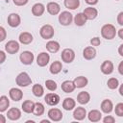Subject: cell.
Segmentation results:
<instances>
[{
    "label": "cell",
    "mask_w": 123,
    "mask_h": 123,
    "mask_svg": "<svg viewBox=\"0 0 123 123\" xmlns=\"http://www.w3.org/2000/svg\"><path fill=\"white\" fill-rule=\"evenodd\" d=\"M40 122H41V123H50V121H49V120H41Z\"/></svg>",
    "instance_id": "obj_50"
},
{
    "label": "cell",
    "mask_w": 123,
    "mask_h": 123,
    "mask_svg": "<svg viewBox=\"0 0 123 123\" xmlns=\"http://www.w3.org/2000/svg\"><path fill=\"white\" fill-rule=\"evenodd\" d=\"M6 122V117L2 114H0V123H5Z\"/></svg>",
    "instance_id": "obj_48"
},
{
    "label": "cell",
    "mask_w": 123,
    "mask_h": 123,
    "mask_svg": "<svg viewBox=\"0 0 123 123\" xmlns=\"http://www.w3.org/2000/svg\"><path fill=\"white\" fill-rule=\"evenodd\" d=\"M76 106V102L73 98H70V97H67L63 100L62 102V108L65 110V111H71L75 108Z\"/></svg>",
    "instance_id": "obj_28"
},
{
    "label": "cell",
    "mask_w": 123,
    "mask_h": 123,
    "mask_svg": "<svg viewBox=\"0 0 123 123\" xmlns=\"http://www.w3.org/2000/svg\"><path fill=\"white\" fill-rule=\"evenodd\" d=\"M22 110L24 112L26 113H32L33 111H34V108H35V103L31 100H26L22 103Z\"/></svg>",
    "instance_id": "obj_29"
},
{
    "label": "cell",
    "mask_w": 123,
    "mask_h": 123,
    "mask_svg": "<svg viewBox=\"0 0 123 123\" xmlns=\"http://www.w3.org/2000/svg\"><path fill=\"white\" fill-rule=\"evenodd\" d=\"M6 37H7V32H6V30L3 27L0 26V42L3 41V40H5Z\"/></svg>",
    "instance_id": "obj_39"
},
{
    "label": "cell",
    "mask_w": 123,
    "mask_h": 123,
    "mask_svg": "<svg viewBox=\"0 0 123 123\" xmlns=\"http://www.w3.org/2000/svg\"><path fill=\"white\" fill-rule=\"evenodd\" d=\"M44 101L49 106H56L60 102V96L56 93H47L44 97Z\"/></svg>",
    "instance_id": "obj_10"
},
{
    "label": "cell",
    "mask_w": 123,
    "mask_h": 123,
    "mask_svg": "<svg viewBox=\"0 0 123 123\" xmlns=\"http://www.w3.org/2000/svg\"><path fill=\"white\" fill-rule=\"evenodd\" d=\"M44 11H45V7L41 3H36L32 7V13L35 16H40V15H42L43 12H44Z\"/></svg>",
    "instance_id": "obj_20"
},
{
    "label": "cell",
    "mask_w": 123,
    "mask_h": 123,
    "mask_svg": "<svg viewBox=\"0 0 123 123\" xmlns=\"http://www.w3.org/2000/svg\"><path fill=\"white\" fill-rule=\"evenodd\" d=\"M54 34H55L54 28L51 25H49V24L43 25L40 28V30H39V35L44 39H50V38H52L54 37Z\"/></svg>",
    "instance_id": "obj_3"
},
{
    "label": "cell",
    "mask_w": 123,
    "mask_h": 123,
    "mask_svg": "<svg viewBox=\"0 0 123 123\" xmlns=\"http://www.w3.org/2000/svg\"><path fill=\"white\" fill-rule=\"evenodd\" d=\"M7 116L10 120H12V121H15V120H18L21 116V111L19 109L17 108H12L8 111L7 112Z\"/></svg>",
    "instance_id": "obj_16"
},
{
    "label": "cell",
    "mask_w": 123,
    "mask_h": 123,
    "mask_svg": "<svg viewBox=\"0 0 123 123\" xmlns=\"http://www.w3.org/2000/svg\"><path fill=\"white\" fill-rule=\"evenodd\" d=\"M33 113H34L36 116H40V115H42V114L44 113V106H43V104H41L40 102L35 103V108H34Z\"/></svg>",
    "instance_id": "obj_33"
},
{
    "label": "cell",
    "mask_w": 123,
    "mask_h": 123,
    "mask_svg": "<svg viewBox=\"0 0 123 123\" xmlns=\"http://www.w3.org/2000/svg\"><path fill=\"white\" fill-rule=\"evenodd\" d=\"M7 20H8V24H9L11 27H12V28H15V27L19 26V24H20V22H21L20 16H19L17 13H14V12L9 14Z\"/></svg>",
    "instance_id": "obj_11"
},
{
    "label": "cell",
    "mask_w": 123,
    "mask_h": 123,
    "mask_svg": "<svg viewBox=\"0 0 123 123\" xmlns=\"http://www.w3.org/2000/svg\"><path fill=\"white\" fill-rule=\"evenodd\" d=\"M74 22L77 26H84L86 22V18L83 12H79L74 17Z\"/></svg>",
    "instance_id": "obj_30"
},
{
    "label": "cell",
    "mask_w": 123,
    "mask_h": 123,
    "mask_svg": "<svg viewBox=\"0 0 123 123\" xmlns=\"http://www.w3.org/2000/svg\"><path fill=\"white\" fill-rule=\"evenodd\" d=\"M9 95H10V97H11L12 100L17 102V101H19V100L22 99V97H23V92H22V90L19 89V88L12 87V88L10 89Z\"/></svg>",
    "instance_id": "obj_14"
},
{
    "label": "cell",
    "mask_w": 123,
    "mask_h": 123,
    "mask_svg": "<svg viewBox=\"0 0 123 123\" xmlns=\"http://www.w3.org/2000/svg\"><path fill=\"white\" fill-rule=\"evenodd\" d=\"M73 83L75 85V87H78V88H82V87H85L87 83H88V80L84 77V76H79V77H76L74 80H73Z\"/></svg>",
    "instance_id": "obj_25"
},
{
    "label": "cell",
    "mask_w": 123,
    "mask_h": 123,
    "mask_svg": "<svg viewBox=\"0 0 123 123\" xmlns=\"http://www.w3.org/2000/svg\"><path fill=\"white\" fill-rule=\"evenodd\" d=\"M116 1H118V0H116Z\"/></svg>",
    "instance_id": "obj_52"
},
{
    "label": "cell",
    "mask_w": 123,
    "mask_h": 123,
    "mask_svg": "<svg viewBox=\"0 0 123 123\" xmlns=\"http://www.w3.org/2000/svg\"><path fill=\"white\" fill-rule=\"evenodd\" d=\"M83 56L87 61H90V60L94 59L95 56H96V50H95V48L92 47V46L86 47L84 49V51H83Z\"/></svg>",
    "instance_id": "obj_15"
},
{
    "label": "cell",
    "mask_w": 123,
    "mask_h": 123,
    "mask_svg": "<svg viewBox=\"0 0 123 123\" xmlns=\"http://www.w3.org/2000/svg\"><path fill=\"white\" fill-rule=\"evenodd\" d=\"M72 20H73V15L71 12H69L67 11L62 12L59 15V22L63 26L69 25L72 22Z\"/></svg>",
    "instance_id": "obj_4"
},
{
    "label": "cell",
    "mask_w": 123,
    "mask_h": 123,
    "mask_svg": "<svg viewBox=\"0 0 123 123\" xmlns=\"http://www.w3.org/2000/svg\"><path fill=\"white\" fill-rule=\"evenodd\" d=\"M45 86L50 91H55L57 89V83L53 80H46L45 81Z\"/></svg>",
    "instance_id": "obj_36"
},
{
    "label": "cell",
    "mask_w": 123,
    "mask_h": 123,
    "mask_svg": "<svg viewBox=\"0 0 123 123\" xmlns=\"http://www.w3.org/2000/svg\"><path fill=\"white\" fill-rule=\"evenodd\" d=\"M85 1L88 5H95V4L98 3V0H85Z\"/></svg>",
    "instance_id": "obj_45"
},
{
    "label": "cell",
    "mask_w": 123,
    "mask_h": 123,
    "mask_svg": "<svg viewBox=\"0 0 123 123\" xmlns=\"http://www.w3.org/2000/svg\"><path fill=\"white\" fill-rule=\"evenodd\" d=\"M101 35L106 39H112L116 36V29L112 24H105L101 28Z\"/></svg>",
    "instance_id": "obj_1"
},
{
    "label": "cell",
    "mask_w": 123,
    "mask_h": 123,
    "mask_svg": "<svg viewBox=\"0 0 123 123\" xmlns=\"http://www.w3.org/2000/svg\"><path fill=\"white\" fill-rule=\"evenodd\" d=\"M49 61H50V56H49V54H47L46 52H41V53H39L38 56H37V65L40 66V67L46 66V65L48 64Z\"/></svg>",
    "instance_id": "obj_9"
},
{
    "label": "cell",
    "mask_w": 123,
    "mask_h": 123,
    "mask_svg": "<svg viewBox=\"0 0 123 123\" xmlns=\"http://www.w3.org/2000/svg\"><path fill=\"white\" fill-rule=\"evenodd\" d=\"M12 1H13L14 5H16V6H24L28 3L29 0H12Z\"/></svg>",
    "instance_id": "obj_41"
},
{
    "label": "cell",
    "mask_w": 123,
    "mask_h": 123,
    "mask_svg": "<svg viewBox=\"0 0 123 123\" xmlns=\"http://www.w3.org/2000/svg\"><path fill=\"white\" fill-rule=\"evenodd\" d=\"M113 109V105H112V102L110 100V99H105L102 101L101 103V110L103 112L105 113H110Z\"/></svg>",
    "instance_id": "obj_24"
},
{
    "label": "cell",
    "mask_w": 123,
    "mask_h": 123,
    "mask_svg": "<svg viewBox=\"0 0 123 123\" xmlns=\"http://www.w3.org/2000/svg\"><path fill=\"white\" fill-rule=\"evenodd\" d=\"M61 57H62V62H66V63H70V62H72L74 61V59H75V53H74V51H73L72 49H70V48H65V49H63V50L62 51Z\"/></svg>",
    "instance_id": "obj_5"
},
{
    "label": "cell",
    "mask_w": 123,
    "mask_h": 123,
    "mask_svg": "<svg viewBox=\"0 0 123 123\" xmlns=\"http://www.w3.org/2000/svg\"><path fill=\"white\" fill-rule=\"evenodd\" d=\"M48 117L55 122H58L60 120H62V112L61 110L57 109V108H52L48 111Z\"/></svg>",
    "instance_id": "obj_8"
},
{
    "label": "cell",
    "mask_w": 123,
    "mask_h": 123,
    "mask_svg": "<svg viewBox=\"0 0 123 123\" xmlns=\"http://www.w3.org/2000/svg\"><path fill=\"white\" fill-rule=\"evenodd\" d=\"M101 71L105 75H110L113 72V63L111 61H104L100 67Z\"/></svg>",
    "instance_id": "obj_13"
},
{
    "label": "cell",
    "mask_w": 123,
    "mask_h": 123,
    "mask_svg": "<svg viewBox=\"0 0 123 123\" xmlns=\"http://www.w3.org/2000/svg\"><path fill=\"white\" fill-rule=\"evenodd\" d=\"M9 106H10V100L6 95H2L0 97V112L7 111Z\"/></svg>",
    "instance_id": "obj_31"
},
{
    "label": "cell",
    "mask_w": 123,
    "mask_h": 123,
    "mask_svg": "<svg viewBox=\"0 0 123 123\" xmlns=\"http://www.w3.org/2000/svg\"><path fill=\"white\" fill-rule=\"evenodd\" d=\"M107 85H108V87H109V88H111V89H115V88L118 87L119 82H118V80H117L116 78H113V77H112V78H110V79L108 80Z\"/></svg>",
    "instance_id": "obj_35"
},
{
    "label": "cell",
    "mask_w": 123,
    "mask_h": 123,
    "mask_svg": "<svg viewBox=\"0 0 123 123\" xmlns=\"http://www.w3.org/2000/svg\"><path fill=\"white\" fill-rule=\"evenodd\" d=\"M103 122L104 123H114L115 122V118L111 115H107L104 119H103Z\"/></svg>",
    "instance_id": "obj_40"
},
{
    "label": "cell",
    "mask_w": 123,
    "mask_h": 123,
    "mask_svg": "<svg viewBox=\"0 0 123 123\" xmlns=\"http://www.w3.org/2000/svg\"><path fill=\"white\" fill-rule=\"evenodd\" d=\"M87 117H88V120L91 122H98L102 118V113L98 110H92L88 112Z\"/></svg>",
    "instance_id": "obj_23"
},
{
    "label": "cell",
    "mask_w": 123,
    "mask_h": 123,
    "mask_svg": "<svg viewBox=\"0 0 123 123\" xmlns=\"http://www.w3.org/2000/svg\"><path fill=\"white\" fill-rule=\"evenodd\" d=\"M118 36H119V37H120L121 39H123V29H122V28L118 30Z\"/></svg>",
    "instance_id": "obj_47"
},
{
    "label": "cell",
    "mask_w": 123,
    "mask_h": 123,
    "mask_svg": "<svg viewBox=\"0 0 123 123\" xmlns=\"http://www.w3.org/2000/svg\"><path fill=\"white\" fill-rule=\"evenodd\" d=\"M30 122H31V123H34L35 121H34V120H28V121H26V123H30Z\"/></svg>",
    "instance_id": "obj_51"
},
{
    "label": "cell",
    "mask_w": 123,
    "mask_h": 123,
    "mask_svg": "<svg viewBox=\"0 0 123 123\" xmlns=\"http://www.w3.org/2000/svg\"><path fill=\"white\" fill-rule=\"evenodd\" d=\"M64 6L69 10H75L80 6V0H64Z\"/></svg>",
    "instance_id": "obj_34"
},
{
    "label": "cell",
    "mask_w": 123,
    "mask_h": 123,
    "mask_svg": "<svg viewBox=\"0 0 123 123\" xmlns=\"http://www.w3.org/2000/svg\"><path fill=\"white\" fill-rule=\"evenodd\" d=\"M46 10H47V12H48L50 14L56 15V14H58V13L60 12L61 7H60V5H59L58 3H56V2H49V3L47 4V6H46Z\"/></svg>",
    "instance_id": "obj_19"
},
{
    "label": "cell",
    "mask_w": 123,
    "mask_h": 123,
    "mask_svg": "<svg viewBox=\"0 0 123 123\" xmlns=\"http://www.w3.org/2000/svg\"><path fill=\"white\" fill-rule=\"evenodd\" d=\"M83 13L85 14L86 20H93L97 17L98 15V11L95 9V8H92V7H87L84 10Z\"/></svg>",
    "instance_id": "obj_12"
},
{
    "label": "cell",
    "mask_w": 123,
    "mask_h": 123,
    "mask_svg": "<svg viewBox=\"0 0 123 123\" xmlns=\"http://www.w3.org/2000/svg\"><path fill=\"white\" fill-rule=\"evenodd\" d=\"M5 60H6V54H5L4 51H1L0 50V64L3 63L5 62Z\"/></svg>",
    "instance_id": "obj_43"
},
{
    "label": "cell",
    "mask_w": 123,
    "mask_h": 123,
    "mask_svg": "<svg viewBox=\"0 0 123 123\" xmlns=\"http://www.w3.org/2000/svg\"><path fill=\"white\" fill-rule=\"evenodd\" d=\"M90 100V95L88 92L86 91H81L79 92V94L77 95V101L78 103H80L81 105H86L89 102Z\"/></svg>",
    "instance_id": "obj_21"
},
{
    "label": "cell",
    "mask_w": 123,
    "mask_h": 123,
    "mask_svg": "<svg viewBox=\"0 0 123 123\" xmlns=\"http://www.w3.org/2000/svg\"><path fill=\"white\" fill-rule=\"evenodd\" d=\"M119 93H120L121 96H123V85H121L120 87H119Z\"/></svg>",
    "instance_id": "obj_49"
},
{
    "label": "cell",
    "mask_w": 123,
    "mask_h": 123,
    "mask_svg": "<svg viewBox=\"0 0 123 123\" xmlns=\"http://www.w3.org/2000/svg\"><path fill=\"white\" fill-rule=\"evenodd\" d=\"M15 83L18 86L25 87L32 84V79L27 72H21L17 75V77L15 79Z\"/></svg>",
    "instance_id": "obj_2"
},
{
    "label": "cell",
    "mask_w": 123,
    "mask_h": 123,
    "mask_svg": "<svg viewBox=\"0 0 123 123\" xmlns=\"http://www.w3.org/2000/svg\"><path fill=\"white\" fill-rule=\"evenodd\" d=\"M34 54L31 52V51H23L20 56H19V59H20V62L25 64V65H30L33 63L34 62Z\"/></svg>",
    "instance_id": "obj_6"
},
{
    "label": "cell",
    "mask_w": 123,
    "mask_h": 123,
    "mask_svg": "<svg viewBox=\"0 0 123 123\" xmlns=\"http://www.w3.org/2000/svg\"><path fill=\"white\" fill-rule=\"evenodd\" d=\"M118 53L121 57H123V44H120L119 46V49H118Z\"/></svg>",
    "instance_id": "obj_46"
},
{
    "label": "cell",
    "mask_w": 123,
    "mask_h": 123,
    "mask_svg": "<svg viewBox=\"0 0 123 123\" xmlns=\"http://www.w3.org/2000/svg\"><path fill=\"white\" fill-rule=\"evenodd\" d=\"M118 72L120 75H123V62H120L118 65Z\"/></svg>",
    "instance_id": "obj_44"
},
{
    "label": "cell",
    "mask_w": 123,
    "mask_h": 123,
    "mask_svg": "<svg viewBox=\"0 0 123 123\" xmlns=\"http://www.w3.org/2000/svg\"><path fill=\"white\" fill-rule=\"evenodd\" d=\"M46 49L50 53H57L60 50V43L56 40H49L46 43Z\"/></svg>",
    "instance_id": "obj_26"
},
{
    "label": "cell",
    "mask_w": 123,
    "mask_h": 123,
    "mask_svg": "<svg viewBox=\"0 0 123 123\" xmlns=\"http://www.w3.org/2000/svg\"><path fill=\"white\" fill-rule=\"evenodd\" d=\"M19 42L22 44H30L33 41V36L29 32H23L19 35Z\"/></svg>",
    "instance_id": "obj_22"
},
{
    "label": "cell",
    "mask_w": 123,
    "mask_h": 123,
    "mask_svg": "<svg viewBox=\"0 0 123 123\" xmlns=\"http://www.w3.org/2000/svg\"><path fill=\"white\" fill-rule=\"evenodd\" d=\"M61 87H62V90L63 92H65V93H71L76 88L73 81H69V80H66V81L62 82Z\"/></svg>",
    "instance_id": "obj_18"
},
{
    "label": "cell",
    "mask_w": 123,
    "mask_h": 123,
    "mask_svg": "<svg viewBox=\"0 0 123 123\" xmlns=\"http://www.w3.org/2000/svg\"><path fill=\"white\" fill-rule=\"evenodd\" d=\"M62 62H59V61L53 62L51 63V65H50V68H49L51 74H54V75L59 74V73L62 71Z\"/></svg>",
    "instance_id": "obj_27"
},
{
    "label": "cell",
    "mask_w": 123,
    "mask_h": 123,
    "mask_svg": "<svg viewBox=\"0 0 123 123\" xmlns=\"http://www.w3.org/2000/svg\"><path fill=\"white\" fill-rule=\"evenodd\" d=\"M86 116V111L85 108L83 107H77L75 110H74V112H73V117L76 119V120H84L85 117Z\"/></svg>",
    "instance_id": "obj_17"
},
{
    "label": "cell",
    "mask_w": 123,
    "mask_h": 123,
    "mask_svg": "<svg viewBox=\"0 0 123 123\" xmlns=\"http://www.w3.org/2000/svg\"><path fill=\"white\" fill-rule=\"evenodd\" d=\"M100 43H101V40H100V38L98 37H95L90 39V44L92 46H99Z\"/></svg>",
    "instance_id": "obj_38"
},
{
    "label": "cell",
    "mask_w": 123,
    "mask_h": 123,
    "mask_svg": "<svg viewBox=\"0 0 123 123\" xmlns=\"http://www.w3.org/2000/svg\"><path fill=\"white\" fill-rule=\"evenodd\" d=\"M117 22L120 26L123 25V12H120L117 15Z\"/></svg>",
    "instance_id": "obj_42"
},
{
    "label": "cell",
    "mask_w": 123,
    "mask_h": 123,
    "mask_svg": "<svg viewBox=\"0 0 123 123\" xmlns=\"http://www.w3.org/2000/svg\"><path fill=\"white\" fill-rule=\"evenodd\" d=\"M5 50L8 54H15L19 50V43L16 40H9L5 45Z\"/></svg>",
    "instance_id": "obj_7"
},
{
    "label": "cell",
    "mask_w": 123,
    "mask_h": 123,
    "mask_svg": "<svg viewBox=\"0 0 123 123\" xmlns=\"http://www.w3.org/2000/svg\"><path fill=\"white\" fill-rule=\"evenodd\" d=\"M32 91H33V94L36 96V97H41L44 93V89H43V86L39 84H36L33 86L32 87Z\"/></svg>",
    "instance_id": "obj_32"
},
{
    "label": "cell",
    "mask_w": 123,
    "mask_h": 123,
    "mask_svg": "<svg viewBox=\"0 0 123 123\" xmlns=\"http://www.w3.org/2000/svg\"><path fill=\"white\" fill-rule=\"evenodd\" d=\"M114 111H115L116 115H118L119 117H122L123 116V103H118L115 106Z\"/></svg>",
    "instance_id": "obj_37"
}]
</instances>
